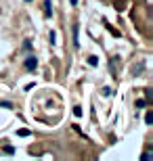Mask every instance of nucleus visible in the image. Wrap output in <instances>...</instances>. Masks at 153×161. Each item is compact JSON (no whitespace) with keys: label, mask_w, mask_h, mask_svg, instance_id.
Segmentation results:
<instances>
[{"label":"nucleus","mask_w":153,"mask_h":161,"mask_svg":"<svg viewBox=\"0 0 153 161\" xmlns=\"http://www.w3.org/2000/svg\"><path fill=\"white\" fill-rule=\"evenodd\" d=\"M73 115H78V117H80V115H82V109H80V107H73Z\"/></svg>","instance_id":"obj_5"},{"label":"nucleus","mask_w":153,"mask_h":161,"mask_svg":"<svg viewBox=\"0 0 153 161\" xmlns=\"http://www.w3.org/2000/svg\"><path fill=\"white\" fill-rule=\"evenodd\" d=\"M25 2H32V0H25Z\"/></svg>","instance_id":"obj_8"},{"label":"nucleus","mask_w":153,"mask_h":161,"mask_svg":"<svg viewBox=\"0 0 153 161\" xmlns=\"http://www.w3.org/2000/svg\"><path fill=\"white\" fill-rule=\"evenodd\" d=\"M17 136H30V130H17Z\"/></svg>","instance_id":"obj_4"},{"label":"nucleus","mask_w":153,"mask_h":161,"mask_svg":"<svg viewBox=\"0 0 153 161\" xmlns=\"http://www.w3.org/2000/svg\"><path fill=\"white\" fill-rule=\"evenodd\" d=\"M44 11H46V17H51V0H44Z\"/></svg>","instance_id":"obj_2"},{"label":"nucleus","mask_w":153,"mask_h":161,"mask_svg":"<svg viewBox=\"0 0 153 161\" xmlns=\"http://www.w3.org/2000/svg\"><path fill=\"white\" fill-rule=\"evenodd\" d=\"M97 63H99V59H97V57H88V65L97 67Z\"/></svg>","instance_id":"obj_3"},{"label":"nucleus","mask_w":153,"mask_h":161,"mask_svg":"<svg viewBox=\"0 0 153 161\" xmlns=\"http://www.w3.org/2000/svg\"><path fill=\"white\" fill-rule=\"evenodd\" d=\"M69 2H71V6H76V4H78V0H69Z\"/></svg>","instance_id":"obj_7"},{"label":"nucleus","mask_w":153,"mask_h":161,"mask_svg":"<svg viewBox=\"0 0 153 161\" xmlns=\"http://www.w3.org/2000/svg\"><path fill=\"white\" fill-rule=\"evenodd\" d=\"M145 121H147V123H151V121H153V115H151V113H147V115H145Z\"/></svg>","instance_id":"obj_6"},{"label":"nucleus","mask_w":153,"mask_h":161,"mask_svg":"<svg viewBox=\"0 0 153 161\" xmlns=\"http://www.w3.org/2000/svg\"><path fill=\"white\" fill-rule=\"evenodd\" d=\"M36 65H38V59H36V57H27V59H25V63H23V67H25L27 71H34V69H36Z\"/></svg>","instance_id":"obj_1"}]
</instances>
